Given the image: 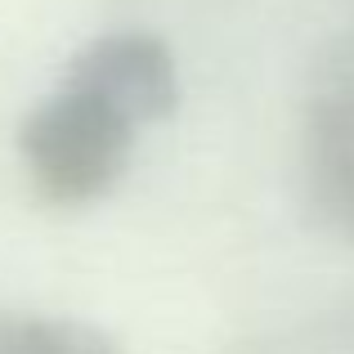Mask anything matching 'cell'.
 <instances>
[{
  "label": "cell",
  "instance_id": "1",
  "mask_svg": "<svg viewBox=\"0 0 354 354\" xmlns=\"http://www.w3.org/2000/svg\"><path fill=\"white\" fill-rule=\"evenodd\" d=\"M135 130L139 121L113 95H104L77 72H63L59 90L23 117L18 153L41 198L59 207H81L104 198L121 180L135 148Z\"/></svg>",
  "mask_w": 354,
  "mask_h": 354
},
{
  "label": "cell",
  "instance_id": "2",
  "mask_svg": "<svg viewBox=\"0 0 354 354\" xmlns=\"http://www.w3.org/2000/svg\"><path fill=\"white\" fill-rule=\"evenodd\" d=\"M68 72L86 77L104 95H113L139 126L171 117L180 104V77H175V59L166 50L162 36L153 32H108L90 41Z\"/></svg>",
  "mask_w": 354,
  "mask_h": 354
},
{
  "label": "cell",
  "instance_id": "3",
  "mask_svg": "<svg viewBox=\"0 0 354 354\" xmlns=\"http://www.w3.org/2000/svg\"><path fill=\"white\" fill-rule=\"evenodd\" d=\"M310 175L323 211L354 234V77H337L314 99Z\"/></svg>",
  "mask_w": 354,
  "mask_h": 354
},
{
  "label": "cell",
  "instance_id": "4",
  "mask_svg": "<svg viewBox=\"0 0 354 354\" xmlns=\"http://www.w3.org/2000/svg\"><path fill=\"white\" fill-rule=\"evenodd\" d=\"M0 354H113V341L72 319H0Z\"/></svg>",
  "mask_w": 354,
  "mask_h": 354
}]
</instances>
